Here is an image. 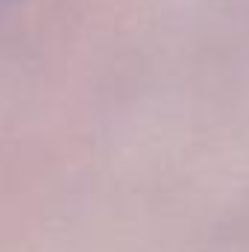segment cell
I'll use <instances>...</instances> for the list:
<instances>
[{"label":"cell","instance_id":"obj_1","mask_svg":"<svg viewBox=\"0 0 249 252\" xmlns=\"http://www.w3.org/2000/svg\"><path fill=\"white\" fill-rule=\"evenodd\" d=\"M18 3H21V0H0V18H3V15H6L9 9H15Z\"/></svg>","mask_w":249,"mask_h":252}]
</instances>
